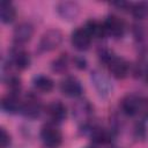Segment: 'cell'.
<instances>
[{"instance_id":"obj_1","label":"cell","mask_w":148,"mask_h":148,"mask_svg":"<svg viewBox=\"0 0 148 148\" xmlns=\"http://www.w3.org/2000/svg\"><path fill=\"white\" fill-rule=\"evenodd\" d=\"M61 42H62V34H61V31L58 30V29H49L40 37L39 50H42L44 52L53 51L57 47H59Z\"/></svg>"},{"instance_id":"obj_2","label":"cell","mask_w":148,"mask_h":148,"mask_svg":"<svg viewBox=\"0 0 148 148\" xmlns=\"http://www.w3.org/2000/svg\"><path fill=\"white\" fill-rule=\"evenodd\" d=\"M40 139L46 147L57 148L62 142V134L57 127L52 125H46L40 131Z\"/></svg>"},{"instance_id":"obj_3","label":"cell","mask_w":148,"mask_h":148,"mask_svg":"<svg viewBox=\"0 0 148 148\" xmlns=\"http://www.w3.org/2000/svg\"><path fill=\"white\" fill-rule=\"evenodd\" d=\"M57 13L65 21H75L80 14V6L73 1H62L57 5Z\"/></svg>"},{"instance_id":"obj_4","label":"cell","mask_w":148,"mask_h":148,"mask_svg":"<svg viewBox=\"0 0 148 148\" xmlns=\"http://www.w3.org/2000/svg\"><path fill=\"white\" fill-rule=\"evenodd\" d=\"M73 46L79 51H86L91 44V36L84 28H77L72 32L71 37Z\"/></svg>"},{"instance_id":"obj_5","label":"cell","mask_w":148,"mask_h":148,"mask_svg":"<svg viewBox=\"0 0 148 148\" xmlns=\"http://www.w3.org/2000/svg\"><path fill=\"white\" fill-rule=\"evenodd\" d=\"M103 23L105 27L106 35H110L114 38H119L124 35L125 25H124V22L119 17L114 15H109Z\"/></svg>"},{"instance_id":"obj_6","label":"cell","mask_w":148,"mask_h":148,"mask_svg":"<svg viewBox=\"0 0 148 148\" xmlns=\"http://www.w3.org/2000/svg\"><path fill=\"white\" fill-rule=\"evenodd\" d=\"M60 90L64 95L68 97H79L82 94V86L76 77L68 76L61 81Z\"/></svg>"},{"instance_id":"obj_7","label":"cell","mask_w":148,"mask_h":148,"mask_svg":"<svg viewBox=\"0 0 148 148\" xmlns=\"http://www.w3.org/2000/svg\"><path fill=\"white\" fill-rule=\"evenodd\" d=\"M14 40L17 44H24L31 39L34 36V27L29 22H22L17 24L14 29Z\"/></svg>"},{"instance_id":"obj_8","label":"cell","mask_w":148,"mask_h":148,"mask_svg":"<svg viewBox=\"0 0 148 148\" xmlns=\"http://www.w3.org/2000/svg\"><path fill=\"white\" fill-rule=\"evenodd\" d=\"M142 99L139 98L135 95H127L121 101V109L125 114L127 116H134L139 111H141Z\"/></svg>"},{"instance_id":"obj_9","label":"cell","mask_w":148,"mask_h":148,"mask_svg":"<svg viewBox=\"0 0 148 148\" xmlns=\"http://www.w3.org/2000/svg\"><path fill=\"white\" fill-rule=\"evenodd\" d=\"M109 71L111 75L116 79H124L128 74V64L123 59L114 57L109 64Z\"/></svg>"},{"instance_id":"obj_10","label":"cell","mask_w":148,"mask_h":148,"mask_svg":"<svg viewBox=\"0 0 148 148\" xmlns=\"http://www.w3.org/2000/svg\"><path fill=\"white\" fill-rule=\"evenodd\" d=\"M40 110H42L40 103L35 97H29L27 101L23 102L21 113L29 119H35L39 116Z\"/></svg>"},{"instance_id":"obj_11","label":"cell","mask_w":148,"mask_h":148,"mask_svg":"<svg viewBox=\"0 0 148 148\" xmlns=\"http://www.w3.org/2000/svg\"><path fill=\"white\" fill-rule=\"evenodd\" d=\"M22 104H23V102H21V99L14 92H10L7 96H5L2 98V102H1L2 109L6 112H8V113H17V112H21Z\"/></svg>"},{"instance_id":"obj_12","label":"cell","mask_w":148,"mask_h":148,"mask_svg":"<svg viewBox=\"0 0 148 148\" xmlns=\"http://www.w3.org/2000/svg\"><path fill=\"white\" fill-rule=\"evenodd\" d=\"M47 113L53 121H62L66 118V106L60 101H53L47 106Z\"/></svg>"},{"instance_id":"obj_13","label":"cell","mask_w":148,"mask_h":148,"mask_svg":"<svg viewBox=\"0 0 148 148\" xmlns=\"http://www.w3.org/2000/svg\"><path fill=\"white\" fill-rule=\"evenodd\" d=\"M16 16V9L13 3L8 0L0 2V18L3 23H12Z\"/></svg>"},{"instance_id":"obj_14","label":"cell","mask_w":148,"mask_h":148,"mask_svg":"<svg viewBox=\"0 0 148 148\" xmlns=\"http://www.w3.org/2000/svg\"><path fill=\"white\" fill-rule=\"evenodd\" d=\"M84 29L88 31V34L91 36V38H103L106 35L104 23L96 21V20L87 21Z\"/></svg>"},{"instance_id":"obj_15","label":"cell","mask_w":148,"mask_h":148,"mask_svg":"<svg viewBox=\"0 0 148 148\" xmlns=\"http://www.w3.org/2000/svg\"><path fill=\"white\" fill-rule=\"evenodd\" d=\"M13 62L18 69H27L30 66V56L24 50H17L13 54Z\"/></svg>"},{"instance_id":"obj_16","label":"cell","mask_w":148,"mask_h":148,"mask_svg":"<svg viewBox=\"0 0 148 148\" xmlns=\"http://www.w3.org/2000/svg\"><path fill=\"white\" fill-rule=\"evenodd\" d=\"M34 86L36 87V89H38L39 91L43 92H49L53 89V81L46 76V75H37L34 79Z\"/></svg>"},{"instance_id":"obj_17","label":"cell","mask_w":148,"mask_h":148,"mask_svg":"<svg viewBox=\"0 0 148 148\" xmlns=\"http://www.w3.org/2000/svg\"><path fill=\"white\" fill-rule=\"evenodd\" d=\"M131 12L136 20H145L148 17V3L136 2L131 7Z\"/></svg>"},{"instance_id":"obj_18","label":"cell","mask_w":148,"mask_h":148,"mask_svg":"<svg viewBox=\"0 0 148 148\" xmlns=\"http://www.w3.org/2000/svg\"><path fill=\"white\" fill-rule=\"evenodd\" d=\"M91 139L97 143H106L110 141V133L102 127H94L91 130Z\"/></svg>"},{"instance_id":"obj_19","label":"cell","mask_w":148,"mask_h":148,"mask_svg":"<svg viewBox=\"0 0 148 148\" xmlns=\"http://www.w3.org/2000/svg\"><path fill=\"white\" fill-rule=\"evenodd\" d=\"M91 79L94 80L95 86H96V88L101 91V94H102V92H106V91L109 90L108 81H106V79H105L103 75H101L99 73H94V75L91 76Z\"/></svg>"},{"instance_id":"obj_20","label":"cell","mask_w":148,"mask_h":148,"mask_svg":"<svg viewBox=\"0 0 148 148\" xmlns=\"http://www.w3.org/2000/svg\"><path fill=\"white\" fill-rule=\"evenodd\" d=\"M10 143V136L9 134L6 132L5 128H1L0 130V145H1V148H7Z\"/></svg>"},{"instance_id":"obj_21","label":"cell","mask_w":148,"mask_h":148,"mask_svg":"<svg viewBox=\"0 0 148 148\" xmlns=\"http://www.w3.org/2000/svg\"><path fill=\"white\" fill-rule=\"evenodd\" d=\"M99 58H101V60H102V61H104V62L109 64V62L114 58V56H113V54H112V52H111V51H109V50H102V51L99 52Z\"/></svg>"},{"instance_id":"obj_22","label":"cell","mask_w":148,"mask_h":148,"mask_svg":"<svg viewBox=\"0 0 148 148\" xmlns=\"http://www.w3.org/2000/svg\"><path fill=\"white\" fill-rule=\"evenodd\" d=\"M66 67H67V62H66V60L64 58H60V59H58V60L54 61V65H53V69L54 71L62 72V71L66 69Z\"/></svg>"},{"instance_id":"obj_23","label":"cell","mask_w":148,"mask_h":148,"mask_svg":"<svg viewBox=\"0 0 148 148\" xmlns=\"http://www.w3.org/2000/svg\"><path fill=\"white\" fill-rule=\"evenodd\" d=\"M74 64H75V66H76L77 68H80V69H84V68L87 67V61H86V59H83L82 57H76V58L74 59Z\"/></svg>"},{"instance_id":"obj_24","label":"cell","mask_w":148,"mask_h":148,"mask_svg":"<svg viewBox=\"0 0 148 148\" xmlns=\"http://www.w3.org/2000/svg\"><path fill=\"white\" fill-rule=\"evenodd\" d=\"M141 111L148 117V99L142 101V105H141Z\"/></svg>"},{"instance_id":"obj_25","label":"cell","mask_w":148,"mask_h":148,"mask_svg":"<svg viewBox=\"0 0 148 148\" xmlns=\"http://www.w3.org/2000/svg\"><path fill=\"white\" fill-rule=\"evenodd\" d=\"M113 5L117 6V7H119V8H125V7L130 6L127 2H113Z\"/></svg>"},{"instance_id":"obj_26","label":"cell","mask_w":148,"mask_h":148,"mask_svg":"<svg viewBox=\"0 0 148 148\" xmlns=\"http://www.w3.org/2000/svg\"><path fill=\"white\" fill-rule=\"evenodd\" d=\"M145 76H146V81L148 82V68H147L146 72H145Z\"/></svg>"},{"instance_id":"obj_27","label":"cell","mask_w":148,"mask_h":148,"mask_svg":"<svg viewBox=\"0 0 148 148\" xmlns=\"http://www.w3.org/2000/svg\"><path fill=\"white\" fill-rule=\"evenodd\" d=\"M87 148H94V147H87Z\"/></svg>"},{"instance_id":"obj_28","label":"cell","mask_w":148,"mask_h":148,"mask_svg":"<svg viewBox=\"0 0 148 148\" xmlns=\"http://www.w3.org/2000/svg\"><path fill=\"white\" fill-rule=\"evenodd\" d=\"M112 148H117V147H112Z\"/></svg>"}]
</instances>
